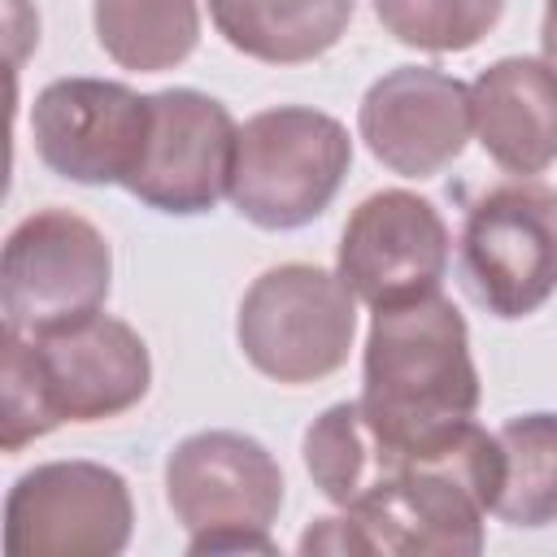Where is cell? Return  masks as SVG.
<instances>
[{
  "mask_svg": "<svg viewBox=\"0 0 557 557\" xmlns=\"http://www.w3.org/2000/svg\"><path fill=\"white\" fill-rule=\"evenodd\" d=\"M305 470L313 479V487L348 509L357 505L361 496H370L374 487H383L387 479L405 474L418 457H405L396 453L361 413V400H339L331 409H322L309 431H305Z\"/></svg>",
  "mask_w": 557,
  "mask_h": 557,
  "instance_id": "obj_16",
  "label": "cell"
},
{
  "mask_svg": "<svg viewBox=\"0 0 557 557\" xmlns=\"http://www.w3.org/2000/svg\"><path fill=\"white\" fill-rule=\"evenodd\" d=\"M500 444V492L492 513L505 527L557 522V413H518L496 431Z\"/></svg>",
  "mask_w": 557,
  "mask_h": 557,
  "instance_id": "obj_18",
  "label": "cell"
},
{
  "mask_svg": "<svg viewBox=\"0 0 557 557\" xmlns=\"http://www.w3.org/2000/svg\"><path fill=\"white\" fill-rule=\"evenodd\" d=\"M91 26L104 57L135 74L183 65L200 44L196 0H91Z\"/></svg>",
  "mask_w": 557,
  "mask_h": 557,
  "instance_id": "obj_17",
  "label": "cell"
},
{
  "mask_svg": "<svg viewBox=\"0 0 557 557\" xmlns=\"http://www.w3.org/2000/svg\"><path fill=\"white\" fill-rule=\"evenodd\" d=\"M165 500L187 527V553H274L283 509L274 453L244 431H196L165 457Z\"/></svg>",
  "mask_w": 557,
  "mask_h": 557,
  "instance_id": "obj_5",
  "label": "cell"
},
{
  "mask_svg": "<svg viewBox=\"0 0 557 557\" xmlns=\"http://www.w3.org/2000/svg\"><path fill=\"white\" fill-rule=\"evenodd\" d=\"M540 48L544 61L557 70V0H544V22H540Z\"/></svg>",
  "mask_w": 557,
  "mask_h": 557,
  "instance_id": "obj_20",
  "label": "cell"
},
{
  "mask_svg": "<svg viewBox=\"0 0 557 557\" xmlns=\"http://www.w3.org/2000/svg\"><path fill=\"white\" fill-rule=\"evenodd\" d=\"M505 13V0H374L383 30L418 52H466Z\"/></svg>",
  "mask_w": 557,
  "mask_h": 557,
  "instance_id": "obj_19",
  "label": "cell"
},
{
  "mask_svg": "<svg viewBox=\"0 0 557 557\" xmlns=\"http://www.w3.org/2000/svg\"><path fill=\"white\" fill-rule=\"evenodd\" d=\"M483 152L518 178L557 161V70L544 57H500L470 83Z\"/></svg>",
  "mask_w": 557,
  "mask_h": 557,
  "instance_id": "obj_14",
  "label": "cell"
},
{
  "mask_svg": "<svg viewBox=\"0 0 557 557\" xmlns=\"http://www.w3.org/2000/svg\"><path fill=\"white\" fill-rule=\"evenodd\" d=\"M352 165L348 126L309 104L261 109L239 126L231 205L261 231H296L326 213Z\"/></svg>",
  "mask_w": 557,
  "mask_h": 557,
  "instance_id": "obj_4",
  "label": "cell"
},
{
  "mask_svg": "<svg viewBox=\"0 0 557 557\" xmlns=\"http://www.w3.org/2000/svg\"><path fill=\"white\" fill-rule=\"evenodd\" d=\"M461 270L479 305L505 322L548 305L557 292V191L518 178L479 196L461 226Z\"/></svg>",
  "mask_w": 557,
  "mask_h": 557,
  "instance_id": "obj_9",
  "label": "cell"
},
{
  "mask_svg": "<svg viewBox=\"0 0 557 557\" xmlns=\"http://www.w3.org/2000/svg\"><path fill=\"white\" fill-rule=\"evenodd\" d=\"M113 278V252L100 226L74 209H35L22 218L0 257L4 331L44 335L100 313Z\"/></svg>",
  "mask_w": 557,
  "mask_h": 557,
  "instance_id": "obj_7",
  "label": "cell"
},
{
  "mask_svg": "<svg viewBox=\"0 0 557 557\" xmlns=\"http://www.w3.org/2000/svg\"><path fill=\"white\" fill-rule=\"evenodd\" d=\"M357 335V296L335 270L283 261L261 270L235 318V339L252 370L274 383L300 387L335 374Z\"/></svg>",
  "mask_w": 557,
  "mask_h": 557,
  "instance_id": "obj_6",
  "label": "cell"
},
{
  "mask_svg": "<svg viewBox=\"0 0 557 557\" xmlns=\"http://www.w3.org/2000/svg\"><path fill=\"white\" fill-rule=\"evenodd\" d=\"M474 131L470 87L431 65H396L357 104V135L400 178H431L461 157Z\"/></svg>",
  "mask_w": 557,
  "mask_h": 557,
  "instance_id": "obj_13",
  "label": "cell"
},
{
  "mask_svg": "<svg viewBox=\"0 0 557 557\" xmlns=\"http://www.w3.org/2000/svg\"><path fill=\"white\" fill-rule=\"evenodd\" d=\"M479 409L461 309L444 292L383 305L361 352V413L405 457L435 453Z\"/></svg>",
  "mask_w": 557,
  "mask_h": 557,
  "instance_id": "obj_2",
  "label": "cell"
},
{
  "mask_svg": "<svg viewBox=\"0 0 557 557\" xmlns=\"http://www.w3.org/2000/svg\"><path fill=\"white\" fill-rule=\"evenodd\" d=\"M444 270L448 226L426 196L383 187L348 213L335 252V274L370 309L440 292Z\"/></svg>",
  "mask_w": 557,
  "mask_h": 557,
  "instance_id": "obj_12",
  "label": "cell"
},
{
  "mask_svg": "<svg viewBox=\"0 0 557 557\" xmlns=\"http://www.w3.org/2000/svg\"><path fill=\"white\" fill-rule=\"evenodd\" d=\"M39 161L83 187H126L148 139V96L113 78H57L30 104Z\"/></svg>",
  "mask_w": 557,
  "mask_h": 557,
  "instance_id": "obj_11",
  "label": "cell"
},
{
  "mask_svg": "<svg viewBox=\"0 0 557 557\" xmlns=\"http://www.w3.org/2000/svg\"><path fill=\"white\" fill-rule=\"evenodd\" d=\"M239 126L222 100L196 87H165L148 96V139L126 191L170 218L209 213L231 196Z\"/></svg>",
  "mask_w": 557,
  "mask_h": 557,
  "instance_id": "obj_10",
  "label": "cell"
},
{
  "mask_svg": "<svg viewBox=\"0 0 557 557\" xmlns=\"http://www.w3.org/2000/svg\"><path fill=\"white\" fill-rule=\"evenodd\" d=\"M152 357L139 331L113 313L22 335L0 331V448L22 453L61 422H104L148 396Z\"/></svg>",
  "mask_w": 557,
  "mask_h": 557,
  "instance_id": "obj_3",
  "label": "cell"
},
{
  "mask_svg": "<svg viewBox=\"0 0 557 557\" xmlns=\"http://www.w3.org/2000/svg\"><path fill=\"white\" fill-rule=\"evenodd\" d=\"M131 531V487L100 461H44L17 474L4 496L9 557H117Z\"/></svg>",
  "mask_w": 557,
  "mask_h": 557,
  "instance_id": "obj_8",
  "label": "cell"
},
{
  "mask_svg": "<svg viewBox=\"0 0 557 557\" xmlns=\"http://www.w3.org/2000/svg\"><path fill=\"white\" fill-rule=\"evenodd\" d=\"M500 444L474 418L461 422L435 453L387 479L339 518H318L305 553H440L474 557L483 548V518L500 492Z\"/></svg>",
  "mask_w": 557,
  "mask_h": 557,
  "instance_id": "obj_1",
  "label": "cell"
},
{
  "mask_svg": "<svg viewBox=\"0 0 557 557\" xmlns=\"http://www.w3.org/2000/svg\"><path fill=\"white\" fill-rule=\"evenodd\" d=\"M357 0H209L218 35L265 65H305L331 52Z\"/></svg>",
  "mask_w": 557,
  "mask_h": 557,
  "instance_id": "obj_15",
  "label": "cell"
}]
</instances>
